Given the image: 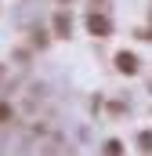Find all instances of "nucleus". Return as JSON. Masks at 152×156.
<instances>
[{
  "instance_id": "f257e3e1",
  "label": "nucleus",
  "mask_w": 152,
  "mask_h": 156,
  "mask_svg": "<svg viewBox=\"0 0 152 156\" xmlns=\"http://www.w3.org/2000/svg\"><path fill=\"white\" fill-rule=\"evenodd\" d=\"M116 62H119V69H123V73H134V69H138V62H134V55H119Z\"/></svg>"
},
{
  "instance_id": "f03ea898",
  "label": "nucleus",
  "mask_w": 152,
  "mask_h": 156,
  "mask_svg": "<svg viewBox=\"0 0 152 156\" xmlns=\"http://www.w3.org/2000/svg\"><path fill=\"white\" fill-rule=\"evenodd\" d=\"M91 29H94V33H109V22H105V18H98V15H94V18H91Z\"/></svg>"
},
{
  "instance_id": "7ed1b4c3",
  "label": "nucleus",
  "mask_w": 152,
  "mask_h": 156,
  "mask_svg": "<svg viewBox=\"0 0 152 156\" xmlns=\"http://www.w3.org/2000/svg\"><path fill=\"white\" fill-rule=\"evenodd\" d=\"M54 26H58V33H69V18H65V15H58V22H54Z\"/></svg>"
}]
</instances>
